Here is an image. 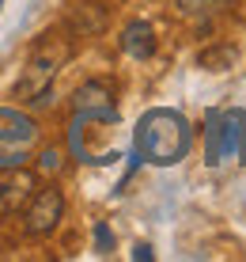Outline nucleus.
<instances>
[{
  "instance_id": "obj_1",
  "label": "nucleus",
  "mask_w": 246,
  "mask_h": 262,
  "mask_svg": "<svg viewBox=\"0 0 246 262\" xmlns=\"http://www.w3.org/2000/svg\"><path fill=\"white\" fill-rule=\"evenodd\" d=\"M189 122L182 118L178 111H167V106H156V111L140 114L136 122V137H133V152L136 160L156 167H170L178 164L189 152Z\"/></svg>"
},
{
  "instance_id": "obj_14",
  "label": "nucleus",
  "mask_w": 246,
  "mask_h": 262,
  "mask_svg": "<svg viewBox=\"0 0 246 262\" xmlns=\"http://www.w3.org/2000/svg\"><path fill=\"white\" fill-rule=\"evenodd\" d=\"M239 160L246 164V133H242V148H239Z\"/></svg>"
},
{
  "instance_id": "obj_11",
  "label": "nucleus",
  "mask_w": 246,
  "mask_h": 262,
  "mask_svg": "<svg viewBox=\"0 0 246 262\" xmlns=\"http://www.w3.org/2000/svg\"><path fill=\"white\" fill-rule=\"evenodd\" d=\"M95 251H99V255H110V251H114V232H110L106 221L95 224Z\"/></svg>"
},
{
  "instance_id": "obj_7",
  "label": "nucleus",
  "mask_w": 246,
  "mask_h": 262,
  "mask_svg": "<svg viewBox=\"0 0 246 262\" xmlns=\"http://www.w3.org/2000/svg\"><path fill=\"white\" fill-rule=\"evenodd\" d=\"M0 175H8L4 183H0V209H19L23 202H31V194H34V179L27 175L23 167H8V171H0Z\"/></svg>"
},
{
  "instance_id": "obj_9",
  "label": "nucleus",
  "mask_w": 246,
  "mask_h": 262,
  "mask_svg": "<svg viewBox=\"0 0 246 262\" xmlns=\"http://www.w3.org/2000/svg\"><path fill=\"white\" fill-rule=\"evenodd\" d=\"M175 4L178 15H186V19H212V15L231 8V0H175Z\"/></svg>"
},
{
  "instance_id": "obj_12",
  "label": "nucleus",
  "mask_w": 246,
  "mask_h": 262,
  "mask_svg": "<svg viewBox=\"0 0 246 262\" xmlns=\"http://www.w3.org/2000/svg\"><path fill=\"white\" fill-rule=\"evenodd\" d=\"M38 171L42 175H57L61 171V152L57 148H42L38 152Z\"/></svg>"
},
{
  "instance_id": "obj_4",
  "label": "nucleus",
  "mask_w": 246,
  "mask_h": 262,
  "mask_svg": "<svg viewBox=\"0 0 246 262\" xmlns=\"http://www.w3.org/2000/svg\"><path fill=\"white\" fill-rule=\"evenodd\" d=\"M246 133V111H208L205 114V164L216 167L224 160L239 156Z\"/></svg>"
},
{
  "instance_id": "obj_8",
  "label": "nucleus",
  "mask_w": 246,
  "mask_h": 262,
  "mask_svg": "<svg viewBox=\"0 0 246 262\" xmlns=\"http://www.w3.org/2000/svg\"><path fill=\"white\" fill-rule=\"evenodd\" d=\"M121 50L129 53L133 61H148L152 53H156V31H152V23L133 19V23L121 31Z\"/></svg>"
},
{
  "instance_id": "obj_3",
  "label": "nucleus",
  "mask_w": 246,
  "mask_h": 262,
  "mask_svg": "<svg viewBox=\"0 0 246 262\" xmlns=\"http://www.w3.org/2000/svg\"><path fill=\"white\" fill-rule=\"evenodd\" d=\"M38 144H42V129L31 114L15 111V106H0V171L23 167L38 152Z\"/></svg>"
},
{
  "instance_id": "obj_2",
  "label": "nucleus",
  "mask_w": 246,
  "mask_h": 262,
  "mask_svg": "<svg viewBox=\"0 0 246 262\" xmlns=\"http://www.w3.org/2000/svg\"><path fill=\"white\" fill-rule=\"evenodd\" d=\"M65 57H68V42L45 34L38 46H34L31 61H27V72H23L19 92H15V95L31 99L34 106H45V103H50V88H53V72L65 65Z\"/></svg>"
},
{
  "instance_id": "obj_13",
  "label": "nucleus",
  "mask_w": 246,
  "mask_h": 262,
  "mask_svg": "<svg viewBox=\"0 0 246 262\" xmlns=\"http://www.w3.org/2000/svg\"><path fill=\"white\" fill-rule=\"evenodd\" d=\"M133 258H136V262H152L156 255H152V247H148V243H136V247H133Z\"/></svg>"
},
{
  "instance_id": "obj_6",
  "label": "nucleus",
  "mask_w": 246,
  "mask_h": 262,
  "mask_svg": "<svg viewBox=\"0 0 246 262\" xmlns=\"http://www.w3.org/2000/svg\"><path fill=\"white\" fill-rule=\"evenodd\" d=\"M61 216H65V194L57 186H45V190L31 194V205H27V216H23V232L42 239L61 224Z\"/></svg>"
},
{
  "instance_id": "obj_10",
  "label": "nucleus",
  "mask_w": 246,
  "mask_h": 262,
  "mask_svg": "<svg viewBox=\"0 0 246 262\" xmlns=\"http://www.w3.org/2000/svg\"><path fill=\"white\" fill-rule=\"evenodd\" d=\"M231 61H235V50L231 46H208L197 53V65L208 69V72H224V69H231Z\"/></svg>"
},
{
  "instance_id": "obj_15",
  "label": "nucleus",
  "mask_w": 246,
  "mask_h": 262,
  "mask_svg": "<svg viewBox=\"0 0 246 262\" xmlns=\"http://www.w3.org/2000/svg\"><path fill=\"white\" fill-rule=\"evenodd\" d=\"M0 4H4V0H0Z\"/></svg>"
},
{
  "instance_id": "obj_5",
  "label": "nucleus",
  "mask_w": 246,
  "mask_h": 262,
  "mask_svg": "<svg viewBox=\"0 0 246 262\" xmlns=\"http://www.w3.org/2000/svg\"><path fill=\"white\" fill-rule=\"evenodd\" d=\"M91 122H117V103H114V84L106 80H84L72 95V122H68V137H76L80 129H87Z\"/></svg>"
}]
</instances>
